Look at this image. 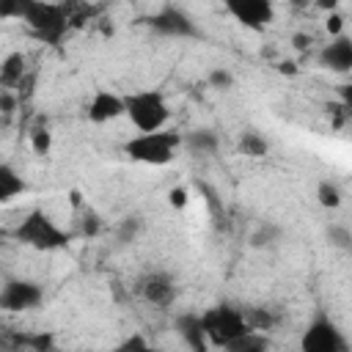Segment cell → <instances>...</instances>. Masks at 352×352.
I'll return each mask as SVG.
<instances>
[{"label":"cell","instance_id":"obj_1","mask_svg":"<svg viewBox=\"0 0 352 352\" xmlns=\"http://www.w3.org/2000/svg\"><path fill=\"white\" fill-rule=\"evenodd\" d=\"M11 236L25 245V248H33V250H41V253H50V250H60L72 242V234L66 228H60L44 209H33L25 214V220L11 231Z\"/></svg>","mask_w":352,"mask_h":352},{"label":"cell","instance_id":"obj_2","mask_svg":"<svg viewBox=\"0 0 352 352\" xmlns=\"http://www.w3.org/2000/svg\"><path fill=\"white\" fill-rule=\"evenodd\" d=\"M124 116L138 132H154L168 124L170 107L160 91H132L124 96Z\"/></svg>","mask_w":352,"mask_h":352},{"label":"cell","instance_id":"obj_3","mask_svg":"<svg viewBox=\"0 0 352 352\" xmlns=\"http://www.w3.org/2000/svg\"><path fill=\"white\" fill-rule=\"evenodd\" d=\"M182 148V135L179 132H165V129H154V132H140L132 140H126L124 151L143 165H168L176 151Z\"/></svg>","mask_w":352,"mask_h":352},{"label":"cell","instance_id":"obj_4","mask_svg":"<svg viewBox=\"0 0 352 352\" xmlns=\"http://www.w3.org/2000/svg\"><path fill=\"white\" fill-rule=\"evenodd\" d=\"M22 22L28 25V30H30L38 41H44V44H50V47H58V44L63 41L66 30H69V11H66L60 3L36 0V3L28 8V14H25Z\"/></svg>","mask_w":352,"mask_h":352},{"label":"cell","instance_id":"obj_5","mask_svg":"<svg viewBox=\"0 0 352 352\" xmlns=\"http://www.w3.org/2000/svg\"><path fill=\"white\" fill-rule=\"evenodd\" d=\"M201 324H204V336H206V344L212 346H220L226 349L234 338H239L242 333H248V322L242 319V311L239 308H231L226 302L220 305H212L201 314Z\"/></svg>","mask_w":352,"mask_h":352},{"label":"cell","instance_id":"obj_6","mask_svg":"<svg viewBox=\"0 0 352 352\" xmlns=\"http://www.w3.org/2000/svg\"><path fill=\"white\" fill-rule=\"evenodd\" d=\"M300 349L302 352H349V344L330 316L316 314L300 338Z\"/></svg>","mask_w":352,"mask_h":352},{"label":"cell","instance_id":"obj_7","mask_svg":"<svg viewBox=\"0 0 352 352\" xmlns=\"http://www.w3.org/2000/svg\"><path fill=\"white\" fill-rule=\"evenodd\" d=\"M146 22L154 33L168 36V38H201V30L192 22V16L187 11H182L179 6H162Z\"/></svg>","mask_w":352,"mask_h":352},{"label":"cell","instance_id":"obj_8","mask_svg":"<svg viewBox=\"0 0 352 352\" xmlns=\"http://www.w3.org/2000/svg\"><path fill=\"white\" fill-rule=\"evenodd\" d=\"M41 300H44V289L36 280L14 278V280H6L0 289V308L8 314H22V311L38 308Z\"/></svg>","mask_w":352,"mask_h":352},{"label":"cell","instance_id":"obj_9","mask_svg":"<svg viewBox=\"0 0 352 352\" xmlns=\"http://www.w3.org/2000/svg\"><path fill=\"white\" fill-rule=\"evenodd\" d=\"M223 6L248 30H264L275 19L272 0H223Z\"/></svg>","mask_w":352,"mask_h":352},{"label":"cell","instance_id":"obj_10","mask_svg":"<svg viewBox=\"0 0 352 352\" xmlns=\"http://www.w3.org/2000/svg\"><path fill=\"white\" fill-rule=\"evenodd\" d=\"M138 292L154 308H170L176 300V283L168 272H148L146 278H140Z\"/></svg>","mask_w":352,"mask_h":352},{"label":"cell","instance_id":"obj_11","mask_svg":"<svg viewBox=\"0 0 352 352\" xmlns=\"http://www.w3.org/2000/svg\"><path fill=\"white\" fill-rule=\"evenodd\" d=\"M319 66L336 74H346L352 69V38L346 33H338L330 38V44H324L316 55Z\"/></svg>","mask_w":352,"mask_h":352},{"label":"cell","instance_id":"obj_12","mask_svg":"<svg viewBox=\"0 0 352 352\" xmlns=\"http://www.w3.org/2000/svg\"><path fill=\"white\" fill-rule=\"evenodd\" d=\"M88 118L94 124H107L124 116V96L113 94V91H96L88 102Z\"/></svg>","mask_w":352,"mask_h":352},{"label":"cell","instance_id":"obj_13","mask_svg":"<svg viewBox=\"0 0 352 352\" xmlns=\"http://www.w3.org/2000/svg\"><path fill=\"white\" fill-rule=\"evenodd\" d=\"M173 327L176 333L182 336V341L192 349V352H204L209 344H206V336H204V324H201V314H192V311H184V314H176L173 319Z\"/></svg>","mask_w":352,"mask_h":352},{"label":"cell","instance_id":"obj_14","mask_svg":"<svg viewBox=\"0 0 352 352\" xmlns=\"http://www.w3.org/2000/svg\"><path fill=\"white\" fill-rule=\"evenodd\" d=\"M182 146H187L192 154L209 157V154H214V151H217L220 138H217V132H212V129H192V132L182 135Z\"/></svg>","mask_w":352,"mask_h":352},{"label":"cell","instance_id":"obj_15","mask_svg":"<svg viewBox=\"0 0 352 352\" xmlns=\"http://www.w3.org/2000/svg\"><path fill=\"white\" fill-rule=\"evenodd\" d=\"M28 190L25 179L8 165V162H0V204H8L14 201L16 195H22Z\"/></svg>","mask_w":352,"mask_h":352},{"label":"cell","instance_id":"obj_16","mask_svg":"<svg viewBox=\"0 0 352 352\" xmlns=\"http://www.w3.org/2000/svg\"><path fill=\"white\" fill-rule=\"evenodd\" d=\"M25 80V55L22 52H11L3 63H0V88H16Z\"/></svg>","mask_w":352,"mask_h":352},{"label":"cell","instance_id":"obj_17","mask_svg":"<svg viewBox=\"0 0 352 352\" xmlns=\"http://www.w3.org/2000/svg\"><path fill=\"white\" fill-rule=\"evenodd\" d=\"M242 311V319L248 322V327L250 330H272L275 324H278V314H272L270 308H264V305H245V308H239Z\"/></svg>","mask_w":352,"mask_h":352},{"label":"cell","instance_id":"obj_18","mask_svg":"<svg viewBox=\"0 0 352 352\" xmlns=\"http://www.w3.org/2000/svg\"><path fill=\"white\" fill-rule=\"evenodd\" d=\"M226 349L228 352H267L270 349V338L261 330H248L239 338H234Z\"/></svg>","mask_w":352,"mask_h":352},{"label":"cell","instance_id":"obj_19","mask_svg":"<svg viewBox=\"0 0 352 352\" xmlns=\"http://www.w3.org/2000/svg\"><path fill=\"white\" fill-rule=\"evenodd\" d=\"M239 151H242L245 157L261 160V157L270 154V143H267L264 135H258V132H242V138H239Z\"/></svg>","mask_w":352,"mask_h":352},{"label":"cell","instance_id":"obj_20","mask_svg":"<svg viewBox=\"0 0 352 352\" xmlns=\"http://www.w3.org/2000/svg\"><path fill=\"white\" fill-rule=\"evenodd\" d=\"M280 226L272 223V220H264L253 234H250V245L253 248H272L275 242H280Z\"/></svg>","mask_w":352,"mask_h":352},{"label":"cell","instance_id":"obj_21","mask_svg":"<svg viewBox=\"0 0 352 352\" xmlns=\"http://www.w3.org/2000/svg\"><path fill=\"white\" fill-rule=\"evenodd\" d=\"M341 190H338V184L336 182H330V179H324V182H319L316 184V201H319V206H324V209H338L341 206Z\"/></svg>","mask_w":352,"mask_h":352},{"label":"cell","instance_id":"obj_22","mask_svg":"<svg viewBox=\"0 0 352 352\" xmlns=\"http://www.w3.org/2000/svg\"><path fill=\"white\" fill-rule=\"evenodd\" d=\"M140 231H143V220H140L138 214H129V217H124V220L116 226V239H118L121 245H129V242H135V239L140 236Z\"/></svg>","mask_w":352,"mask_h":352},{"label":"cell","instance_id":"obj_23","mask_svg":"<svg viewBox=\"0 0 352 352\" xmlns=\"http://www.w3.org/2000/svg\"><path fill=\"white\" fill-rule=\"evenodd\" d=\"M327 239H330L333 248H338V250H344V253L352 250V231H349L346 226H341V223H333V226L327 228Z\"/></svg>","mask_w":352,"mask_h":352},{"label":"cell","instance_id":"obj_24","mask_svg":"<svg viewBox=\"0 0 352 352\" xmlns=\"http://www.w3.org/2000/svg\"><path fill=\"white\" fill-rule=\"evenodd\" d=\"M36 0H0V19H25Z\"/></svg>","mask_w":352,"mask_h":352},{"label":"cell","instance_id":"obj_25","mask_svg":"<svg viewBox=\"0 0 352 352\" xmlns=\"http://www.w3.org/2000/svg\"><path fill=\"white\" fill-rule=\"evenodd\" d=\"M206 82H209V88H214V91H228V88H234V74H231L226 66H214V69L206 74Z\"/></svg>","mask_w":352,"mask_h":352},{"label":"cell","instance_id":"obj_26","mask_svg":"<svg viewBox=\"0 0 352 352\" xmlns=\"http://www.w3.org/2000/svg\"><path fill=\"white\" fill-rule=\"evenodd\" d=\"M30 143H33V151H36V154H47L50 146H52V135H50V129L36 126V129L30 132Z\"/></svg>","mask_w":352,"mask_h":352},{"label":"cell","instance_id":"obj_27","mask_svg":"<svg viewBox=\"0 0 352 352\" xmlns=\"http://www.w3.org/2000/svg\"><path fill=\"white\" fill-rule=\"evenodd\" d=\"M82 236H96L99 231H102V220H99V214L94 212V209H82Z\"/></svg>","mask_w":352,"mask_h":352},{"label":"cell","instance_id":"obj_28","mask_svg":"<svg viewBox=\"0 0 352 352\" xmlns=\"http://www.w3.org/2000/svg\"><path fill=\"white\" fill-rule=\"evenodd\" d=\"M116 349H118V352H129V349H148V341H146L143 336H138V333H135V336L124 338V341H121Z\"/></svg>","mask_w":352,"mask_h":352},{"label":"cell","instance_id":"obj_29","mask_svg":"<svg viewBox=\"0 0 352 352\" xmlns=\"http://www.w3.org/2000/svg\"><path fill=\"white\" fill-rule=\"evenodd\" d=\"M14 107H16V96L8 88H3L0 91V113H14Z\"/></svg>","mask_w":352,"mask_h":352},{"label":"cell","instance_id":"obj_30","mask_svg":"<svg viewBox=\"0 0 352 352\" xmlns=\"http://www.w3.org/2000/svg\"><path fill=\"white\" fill-rule=\"evenodd\" d=\"M327 30H330V36H338V33H344V19H341V14H336V11H330V16H327Z\"/></svg>","mask_w":352,"mask_h":352},{"label":"cell","instance_id":"obj_31","mask_svg":"<svg viewBox=\"0 0 352 352\" xmlns=\"http://www.w3.org/2000/svg\"><path fill=\"white\" fill-rule=\"evenodd\" d=\"M168 198H170V206H176V209H182V206L187 204V192H184L182 187L170 190V192H168Z\"/></svg>","mask_w":352,"mask_h":352},{"label":"cell","instance_id":"obj_32","mask_svg":"<svg viewBox=\"0 0 352 352\" xmlns=\"http://www.w3.org/2000/svg\"><path fill=\"white\" fill-rule=\"evenodd\" d=\"M316 6H319L322 11H336V6H338V0H316Z\"/></svg>","mask_w":352,"mask_h":352},{"label":"cell","instance_id":"obj_33","mask_svg":"<svg viewBox=\"0 0 352 352\" xmlns=\"http://www.w3.org/2000/svg\"><path fill=\"white\" fill-rule=\"evenodd\" d=\"M292 41H294V47H297V50H305V47H308V36H302V33H297Z\"/></svg>","mask_w":352,"mask_h":352},{"label":"cell","instance_id":"obj_34","mask_svg":"<svg viewBox=\"0 0 352 352\" xmlns=\"http://www.w3.org/2000/svg\"><path fill=\"white\" fill-rule=\"evenodd\" d=\"M280 72H289V74H294L297 69H294V63H280Z\"/></svg>","mask_w":352,"mask_h":352},{"label":"cell","instance_id":"obj_35","mask_svg":"<svg viewBox=\"0 0 352 352\" xmlns=\"http://www.w3.org/2000/svg\"><path fill=\"white\" fill-rule=\"evenodd\" d=\"M289 3H292V6H294V8H305V6H308V3H311V0H289Z\"/></svg>","mask_w":352,"mask_h":352},{"label":"cell","instance_id":"obj_36","mask_svg":"<svg viewBox=\"0 0 352 352\" xmlns=\"http://www.w3.org/2000/svg\"><path fill=\"white\" fill-rule=\"evenodd\" d=\"M3 245H6V234L0 231V248H3Z\"/></svg>","mask_w":352,"mask_h":352}]
</instances>
